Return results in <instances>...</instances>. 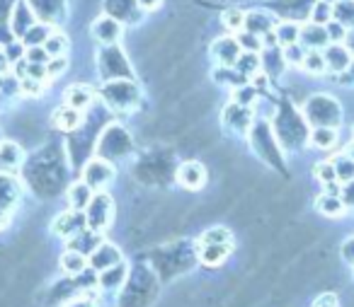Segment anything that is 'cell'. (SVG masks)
Instances as JSON below:
<instances>
[{
    "label": "cell",
    "instance_id": "1",
    "mask_svg": "<svg viewBox=\"0 0 354 307\" xmlns=\"http://www.w3.org/2000/svg\"><path fill=\"white\" fill-rule=\"evenodd\" d=\"M306 119L315 128H337L342 121V109H339L337 99L328 97V95H313L306 102Z\"/></svg>",
    "mask_w": 354,
    "mask_h": 307
},
{
    "label": "cell",
    "instance_id": "2",
    "mask_svg": "<svg viewBox=\"0 0 354 307\" xmlns=\"http://www.w3.org/2000/svg\"><path fill=\"white\" fill-rule=\"evenodd\" d=\"M112 215H114V204L107 194H95L93 201L88 204V225L93 228V232H102V230L109 228L112 223Z\"/></svg>",
    "mask_w": 354,
    "mask_h": 307
},
{
    "label": "cell",
    "instance_id": "3",
    "mask_svg": "<svg viewBox=\"0 0 354 307\" xmlns=\"http://www.w3.org/2000/svg\"><path fill=\"white\" fill-rule=\"evenodd\" d=\"M315 3L318 0H277V3H272V10L279 12L286 22H299L310 17Z\"/></svg>",
    "mask_w": 354,
    "mask_h": 307
},
{
    "label": "cell",
    "instance_id": "4",
    "mask_svg": "<svg viewBox=\"0 0 354 307\" xmlns=\"http://www.w3.org/2000/svg\"><path fill=\"white\" fill-rule=\"evenodd\" d=\"M104 99L109 102V107L124 109V112H127V109H131L133 104H136L138 90L133 88L131 83H114L104 90Z\"/></svg>",
    "mask_w": 354,
    "mask_h": 307
},
{
    "label": "cell",
    "instance_id": "5",
    "mask_svg": "<svg viewBox=\"0 0 354 307\" xmlns=\"http://www.w3.org/2000/svg\"><path fill=\"white\" fill-rule=\"evenodd\" d=\"M323 56H325V66H328L330 73H344L354 61L352 51L344 44H330L328 49L323 51Z\"/></svg>",
    "mask_w": 354,
    "mask_h": 307
},
{
    "label": "cell",
    "instance_id": "6",
    "mask_svg": "<svg viewBox=\"0 0 354 307\" xmlns=\"http://www.w3.org/2000/svg\"><path fill=\"white\" fill-rule=\"evenodd\" d=\"M212 51H214V59H216L221 66H233V63H238V59H241V44H238V39H233V37L216 39L212 46Z\"/></svg>",
    "mask_w": 354,
    "mask_h": 307
},
{
    "label": "cell",
    "instance_id": "7",
    "mask_svg": "<svg viewBox=\"0 0 354 307\" xmlns=\"http://www.w3.org/2000/svg\"><path fill=\"white\" fill-rule=\"evenodd\" d=\"M85 223H88V220H85L78 210H66V213H61L59 218L54 220V232L61 235V237H71V235L83 232Z\"/></svg>",
    "mask_w": 354,
    "mask_h": 307
},
{
    "label": "cell",
    "instance_id": "8",
    "mask_svg": "<svg viewBox=\"0 0 354 307\" xmlns=\"http://www.w3.org/2000/svg\"><path fill=\"white\" fill-rule=\"evenodd\" d=\"M112 177H114L112 167L102 160H93L88 167H85V181H88V186H95V189L107 186L109 181H112Z\"/></svg>",
    "mask_w": 354,
    "mask_h": 307
},
{
    "label": "cell",
    "instance_id": "9",
    "mask_svg": "<svg viewBox=\"0 0 354 307\" xmlns=\"http://www.w3.org/2000/svg\"><path fill=\"white\" fill-rule=\"evenodd\" d=\"M204 179H207V175H204V167L199 165V162H185V165L180 167V172H177V181H180L185 189H202Z\"/></svg>",
    "mask_w": 354,
    "mask_h": 307
},
{
    "label": "cell",
    "instance_id": "10",
    "mask_svg": "<svg viewBox=\"0 0 354 307\" xmlns=\"http://www.w3.org/2000/svg\"><path fill=\"white\" fill-rule=\"evenodd\" d=\"M299 41L304 46H308L310 51H318V49H323V46L330 44L328 30H325L323 25H315V22H310L308 27H304V30H301Z\"/></svg>",
    "mask_w": 354,
    "mask_h": 307
},
{
    "label": "cell",
    "instance_id": "11",
    "mask_svg": "<svg viewBox=\"0 0 354 307\" xmlns=\"http://www.w3.org/2000/svg\"><path fill=\"white\" fill-rule=\"evenodd\" d=\"M223 121L236 133H245L252 121V114H250V109L243 107V104H233V107H228L226 114H223Z\"/></svg>",
    "mask_w": 354,
    "mask_h": 307
},
{
    "label": "cell",
    "instance_id": "12",
    "mask_svg": "<svg viewBox=\"0 0 354 307\" xmlns=\"http://www.w3.org/2000/svg\"><path fill=\"white\" fill-rule=\"evenodd\" d=\"M117 261H119V249L112 247V244H100L93 252V259H90L93 268H97V271H107V268H112Z\"/></svg>",
    "mask_w": 354,
    "mask_h": 307
},
{
    "label": "cell",
    "instance_id": "13",
    "mask_svg": "<svg viewBox=\"0 0 354 307\" xmlns=\"http://www.w3.org/2000/svg\"><path fill=\"white\" fill-rule=\"evenodd\" d=\"M93 34L104 44H112V41L119 39V22L114 17H100L93 25Z\"/></svg>",
    "mask_w": 354,
    "mask_h": 307
},
{
    "label": "cell",
    "instance_id": "14",
    "mask_svg": "<svg viewBox=\"0 0 354 307\" xmlns=\"http://www.w3.org/2000/svg\"><path fill=\"white\" fill-rule=\"evenodd\" d=\"M32 3H35V10L44 20H61V15L66 10L64 0H32Z\"/></svg>",
    "mask_w": 354,
    "mask_h": 307
},
{
    "label": "cell",
    "instance_id": "15",
    "mask_svg": "<svg viewBox=\"0 0 354 307\" xmlns=\"http://www.w3.org/2000/svg\"><path fill=\"white\" fill-rule=\"evenodd\" d=\"M333 20H337L347 30H354V0H337L333 6Z\"/></svg>",
    "mask_w": 354,
    "mask_h": 307
},
{
    "label": "cell",
    "instance_id": "16",
    "mask_svg": "<svg viewBox=\"0 0 354 307\" xmlns=\"http://www.w3.org/2000/svg\"><path fill=\"white\" fill-rule=\"evenodd\" d=\"M245 27L250 30V34H270L274 22L265 12H252V15H245Z\"/></svg>",
    "mask_w": 354,
    "mask_h": 307
},
{
    "label": "cell",
    "instance_id": "17",
    "mask_svg": "<svg viewBox=\"0 0 354 307\" xmlns=\"http://www.w3.org/2000/svg\"><path fill=\"white\" fill-rule=\"evenodd\" d=\"M315 206H318V210L323 215H330V218H335V215H344V204L339 196H330V194H323L318 196V201H315Z\"/></svg>",
    "mask_w": 354,
    "mask_h": 307
},
{
    "label": "cell",
    "instance_id": "18",
    "mask_svg": "<svg viewBox=\"0 0 354 307\" xmlns=\"http://www.w3.org/2000/svg\"><path fill=\"white\" fill-rule=\"evenodd\" d=\"M228 252H231V244H204V249L199 254H202L204 264H209V266H218V264L228 257Z\"/></svg>",
    "mask_w": 354,
    "mask_h": 307
},
{
    "label": "cell",
    "instance_id": "19",
    "mask_svg": "<svg viewBox=\"0 0 354 307\" xmlns=\"http://www.w3.org/2000/svg\"><path fill=\"white\" fill-rule=\"evenodd\" d=\"M310 143L315 148H320V150H330L337 143V128H313Z\"/></svg>",
    "mask_w": 354,
    "mask_h": 307
},
{
    "label": "cell",
    "instance_id": "20",
    "mask_svg": "<svg viewBox=\"0 0 354 307\" xmlns=\"http://www.w3.org/2000/svg\"><path fill=\"white\" fill-rule=\"evenodd\" d=\"M78 121H80V114L73 107H64L59 112H54V123L59 128H64V131H73L78 126Z\"/></svg>",
    "mask_w": 354,
    "mask_h": 307
},
{
    "label": "cell",
    "instance_id": "21",
    "mask_svg": "<svg viewBox=\"0 0 354 307\" xmlns=\"http://www.w3.org/2000/svg\"><path fill=\"white\" fill-rule=\"evenodd\" d=\"M277 41L281 46H291V44H299V37H301V30L296 27V22H284V25L277 27Z\"/></svg>",
    "mask_w": 354,
    "mask_h": 307
},
{
    "label": "cell",
    "instance_id": "22",
    "mask_svg": "<svg viewBox=\"0 0 354 307\" xmlns=\"http://www.w3.org/2000/svg\"><path fill=\"white\" fill-rule=\"evenodd\" d=\"M68 199H71V206H73L75 210L88 208V204L93 201V196H90V186L88 184H75V186H71Z\"/></svg>",
    "mask_w": 354,
    "mask_h": 307
},
{
    "label": "cell",
    "instance_id": "23",
    "mask_svg": "<svg viewBox=\"0 0 354 307\" xmlns=\"http://www.w3.org/2000/svg\"><path fill=\"white\" fill-rule=\"evenodd\" d=\"M335 165V172H337V181H354V160L344 152V155H339L337 160L333 162Z\"/></svg>",
    "mask_w": 354,
    "mask_h": 307
},
{
    "label": "cell",
    "instance_id": "24",
    "mask_svg": "<svg viewBox=\"0 0 354 307\" xmlns=\"http://www.w3.org/2000/svg\"><path fill=\"white\" fill-rule=\"evenodd\" d=\"M301 66H304L308 75H323L325 70H328V66H325V56L318 54V51H308Z\"/></svg>",
    "mask_w": 354,
    "mask_h": 307
},
{
    "label": "cell",
    "instance_id": "25",
    "mask_svg": "<svg viewBox=\"0 0 354 307\" xmlns=\"http://www.w3.org/2000/svg\"><path fill=\"white\" fill-rule=\"evenodd\" d=\"M85 254H80V252H68V254H64V259H61V266H64V271L66 273H83L85 271Z\"/></svg>",
    "mask_w": 354,
    "mask_h": 307
},
{
    "label": "cell",
    "instance_id": "26",
    "mask_svg": "<svg viewBox=\"0 0 354 307\" xmlns=\"http://www.w3.org/2000/svg\"><path fill=\"white\" fill-rule=\"evenodd\" d=\"M20 160H22V152L15 143H6V146L0 148V167H8V170H10V167H15Z\"/></svg>",
    "mask_w": 354,
    "mask_h": 307
},
{
    "label": "cell",
    "instance_id": "27",
    "mask_svg": "<svg viewBox=\"0 0 354 307\" xmlns=\"http://www.w3.org/2000/svg\"><path fill=\"white\" fill-rule=\"evenodd\" d=\"M310 20L315 22V25H328V22H333V3H325V0H318L313 6V12H310Z\"/></svg>",
    "mask_w": 354,
    "mask_h": 307
},
{
    "label": "cell",
    "instance_id": "28",
    "mask_svg": "<svg viewBox=\"0 0 354 307\" xmlns=\"http://www.w3.org/2000/svg\"><path fill=\"white\" fill-rule=\"evenodd\" d=\"M124 278H127V268H124V266H112V268H107V271H102L100 286H102V288L122 286Z\"/></svg>",
    "mask_w": 354,
    "mask_h": 307
},
{
    "label": "cell",
    "instance_id": "29",
    "mask_svg": "<svg viewBox=\"0 0 354 307\" xmlns=\"http://www.w3.org/2000/svg\"><path fill=\"white\" fill-rule=\"evenodd\" d=\"M90 102H93L90 90H85V88H71L68 90V104L73 109H83V107H88Z\"/></svg>",
    "mask_w": 354,
    "mask_h": 307
},
{
    "label": "cell",
    "instance_id": "30",
    "mask_svg": "<svg viewBox=\"0 0 354 307\" xmlns=\"http://www.w3.org/2000/svg\"><path fill=\"white\" fill-rule=\"evenodd\" d=\"M44 49H46V54H49L51 59H59V56H64L66 49H68V41L64 39V34H51L49 39H46Z\"/></svg>",
    "mask_w": 354,
    "mask_h": 307
},
{
    "label": "cell",
    "instance_id": "31",
    "mask_svg": "<svg viewBox=\"0 0 354 307\" xmlns=\"http://www.w3.org/2000/svg\"><path fill=\"white\" fill-rule=\"evenodd\" d=\"M12 27H15L17 34H25V32H30L32 27H35V25H32L30 10H27L25 6H17L15 8V25H12Z\"/></svg>",
    "mask_w": 354,
    "mask_h": 307
},
{
    "label": "cell",
    "instance_id": "32",
    "mask_svg": "<svg viewBox=\"0 0 354 307\" xmlns=\"http://www.w3.org/2000/svg\"><path fill=\"white\" fill-rule=\"evenodd\" d=\"M204 244H231V232L226 228H212L204 232Z\"/></svg>",
    "mask_w": 354,
    "mask_h": 307
},
{
    "label": "cell",
    "instance_id": "33",
    "mask_svg": "<svg viewBox=\"0 0 354 307\" xmlns=\"http://www.w3.org/2000/svg\"><path fill=\"white\" fill-rule=\"evenodd\" d=\"M325 30H328V39L333 41V44H342V41H347L349 30L344 25H339L337 20L328 22V25H325Z\"/></svg>",
    "mask_w": 354,
    "mask_h": 307
},
{
    "label": "cell",
    "instance_id": "34",
    "mask_svg": "<svg viewBox=\"0 0 354 307\" xmlns=\"http://www.w3.org/2000/svg\"><path fill=\"white\" fill-rule=\"evenodd\" d=\"M238 70H241V75H255L257 68H260V59H257L255 54H245L238 59Z\"/></svg>",
    "mask_w": 354,
    "mask_h": 307
},
{
    "label": "cell",
    "instance_id": "35",
    "mask_svg": "<svg viewBox=\"0 0 354 307\" xmlns=\"http://www.w3.org/2000/svg\"><path fill=\"white\" fill-rule=\"evenodd\" d=\"M315 177H318V181H323V186L337 181V172H335L333 162H320V165H315Z\"/></svg>",
    "mask_w": 354,
    "mask_h": 307
},
{
    "label": "cell",
    "instance_id": "36",
    "mask_svg": "<svg viewBox=\"0 0 354 307\" xmlns=\"http://www.w3.org/2000/svg\"><path fill=\"white\" fill-rule=\"evenodd\" d=\"M49 37H51V34H49V30H46V27L37 25V27H32V30L27 32L25 39H27V44L35 46V44H46V39H49Z\"/></svg>",
    "mask_w": 354,
    "mask_h": 307
},
{
    "label": "cell",
    "instance_id": "37",
    "mask_svg": "<svg viewBox=\"0 0 354 307\" xmlns=\"http://www.w3.org/2000/svg\"><path fill=\"white\" fill-rule=\"evenodd\" d=\"M223 25H226L228 30H241V27L245 25V17L238 10H226L223 12Z\"/></svg>",
    "mask_w": 354,
    "mask_h": 307
},
{
    "label": "cell",
    "instance_id": "38",
    "mask_svg": "<svg viewBox=\"0 0 354 307\" xmlns=\"http://www.w3.org/2000/svg\"><path fill=\"white\" fill-rule=\"evenodd\" d=\"M284 59H286V63H304V59H306L304 46H299V44L286 46V49H284Z\"/></svg>",
    "mask_w": 354,
    "mask_h": 307
},
{
    "label": "cell",
    "instance_id": "39",
    "mask_svg": "<svg viewBox=\"0 0 354 307\" xmlns=\"http://www.w3.org/2000/svg\"><path fill=\"white\" fill-rule=\"evenodd\" d=\"M109 6H112L114 20H117V17H124V12L131 10V8H133V0H109Z\"/></svg>",
    "mask_w": 354,
    "mask_h": 307
},
{
    "label": "cell",
    "instance_id": "40",
    "mask_svg": "<svg viewBox=\"0 0 354 307\" xmlns=\"http://www.w3.org/2000/svg\"><path fill=\"white\" fill-rule=\"evenodd\" d=\"M339 199H342L344 208L354 210V181H347V184L342 186V194H339Z\"/></svg>",
    "mask_w": 354,
    "mask_h": 307
},
{
    "label": "cell",
    "instance_id": "41",
    "mask_svg": "<svg viewBox=\"0 0 354 307\" xmlns=\"http://www.w3.org/2000/svg\"><path fill=\"white\" fill-rule=\"evenodd\" d=\"M313 307H337V295H335V293H330V290L320 293V295L315 297Z\"/></svg>",
    "mask_w": 354,
    "mask_h": 307
},
{
    "label": "cell",
    "instance_id": "42",
    "mask_svg": "<svg viewBox=\"0 0 354 307\" xmlns=\"http://www.w3.org/2000/svg\"><path fill=\"white\" fill-rule=\"evenodd\" d=\"M238 44H241V49H243V46H245V49H250L252 54H255V51L262 46V41L257 39V34H241V39H238Z\"/></svg>",
    "mask_w": 354,
    "mask_h": 307
},
{
    "label": "cell",
    "instance_id": "43",
    "mask_svg": "<svg viewBox=\"0 0 354 307\" xmlns=\"http://www.w3.org/2000/svg\"><path fill=\"white\" fill-rule=\"evenodd\" d=\"M339 252H342V259H344V261L352 264V266H354V237L344 239V242H342V249H339Z\"/></svg>",
    "mask_w": 354,
    "mask_h": 307
},
{
    "label": "cell",
    "instance_id": "44",
    "mask_svg": "<svg viewBox=\"0 0 354 307\" xmlns=\"http://www.w3.org/2000/svg\"><path fill=\"white\" fill-rule=\"evenodd\" d=\"M27 61H30V63H35V61L44 63V61H49V54H46V49H37V46H32V49L27 51Z\"/></svg>",
    "mask_w": 354,
    "mask_h": 307
},
{
    "label": "cell",
    "instance_id": "45",
    "mask_svg": "<svg viewBox=\"0 0 354 307\" xmlns=\"http://www.w3.org/2000/svg\"><path fill=\"white\" fill-rule=\"evenodd\" d=\"M255 99V90L252 88H243V90H238V97H236V104H243L245 107L248 102H252Z\"/></svg>",
    "mask_w": 354,
    "mask_h": 307
},
{
    "label": "cell",
    "instance_id": "46",
    "mask_svg": "<svg viewBox=\"0 0 354 307\" xmlns=\"http://www.w3.org/2000/svg\"><path fill=\"white\" fill-rule=\"evenodd\" d=\"M66 66H68V63H66V59H64V56H59V59L49 63V70H46V73H49V75H61L66 70Z\"/></svg>",
    "mask_w": 354,
    "mask_h": 307
},
{
    "label": "cell",
    "instance_id": "47",
    "mask_svg": "<svg viewBox=\"0 0 354 307\" xmlns=\"http://www.w3.org/2000/svg\"><path fill=\"white\" fill-rule=\"evenodd\" d=\"M22 90H25L27 95H39L41 92V83H39V80L27 78L25 83H22Z\"/></svg>",
    "mask_w": 354,
    "mask_h": 307
},
{
    "label": "cell",
    "instance_id": "48",
    "mask_svg": "<svg viewBox=\"0 0 354 307\" xmlns=\"http://www.w3.org/2000/svg\"><path fill=\"white\" fill-rule=\"evenodd\" d=\"M136 3H138L141 8H146V10H153V8L160 6V0H136Z\"/></svg>",
    "mask_w": 354,
    "mask_h": 307
},
{
    "label": "cell",
    "instance_id": "49",
    "mask_svg": "<svg viewBox=\"0 0 354 307\" xmlns=\"http://www.w3.org/2000/svg\"><path fill=\"white\" fill-rule=\"evenodd\" d=\"M8 225V210H0V230Z\"/></svg>",
    "mask_w": 354,
    "mask_h": 307
},
{
    "label": "cell",
    "instance_id": "50",
    "mask_svg": "<svg viewBox=\"0 0 354 307\" xmlns=\"http://www.w3.org/2000/svg\"><path fill=\"white\" fill-rule=\"evenodd\" d=\"M347 44H349V51H354V30L347 34Z\"/></svg>",
    "mask_w": 354,
    "mask_h": 307
},
{
    "label": "cell",
    "instance_id": "51",
    "mask_svg": "<svg viewBox=\"0 0 354 307\" xmlns=\"http://www.w3.org/2000/svg\"><path fill=\"white\" fill-rule=\"evenodd\" d=\"M68 307H90V302H83V300H78V302H68Z\"/></svg>",
    "mask_w": 354,
    "mask_h": 307
},
{
    "label": "cell",
    "instance_id": "52",
    "mask_svg": "<svg viewBox=\"0 0 354 307\" xmlns=\"http://www.w3.org/2000/svg\"><path fill=\"white\" fill-rule=\"evenodd\" d=\"M347 155H349V157H352V160H354V141L349 143V148H347Z\"/></svg>",
    "mask_w": 354,
    "mask_h": 307
},
{
    "label": "cell",
    "instance_id": "53",
    "mask_svg": "<svg viewBox=\"0 0 354 307\" xmlns=\"http://www.w3.org/2000/svg\"><path fill=\"white\" fill-rule=\"evenodd\" d=\"M325 3H337V0H325Z\"/></svg>",
    "mask_w": 354,
    "mask_h": 307
}]
</instances>
